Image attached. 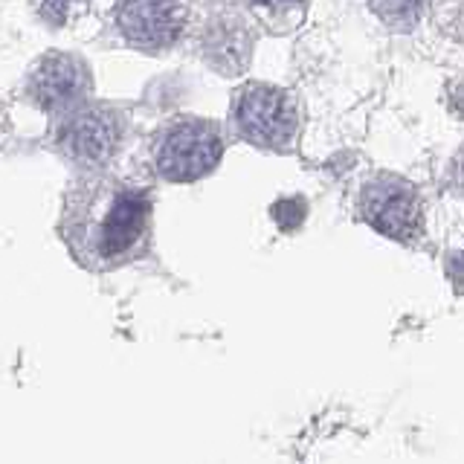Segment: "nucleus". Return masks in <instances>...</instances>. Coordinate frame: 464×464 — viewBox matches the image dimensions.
<instances>
[{"mask_svg":"<svg viewBox=\"0 0 464 464\" xmlns=\"http://www.w3.org/2000/svg\"><path fill=\"white\" fill-rule=\"evenodd\" d=\"M224 140L207 120H178L160 130L154 142V169L171 183H192L221 163Z\"/></svg>","mask_w":464,"mask_h":464,"instance_id":"nucleus-2","label":"nucleus"},{"mask_svg":"<svg viewBox=\"0 0 464 464\" xmlns=\"http://www.w3.org/2000/svg\"><path fill=\"white\" fill-rule=\"evenodd\" d=\"M450 178H453L456 192L464 195V151L453 160V169H450Z\"/></svg>","mask_w":464,"mask_h":464,"instance_id":"nucleus-12","label":"nucleus"},{"mask_svg":"<svg viewBox=\"0 0 464 464\" xmlns=\"http://www.w3.org/2000/svg\"><path fill=\"white\" fill-rule=\"evenodd\" d=\"M113 21L130 47L160 53L183 35L186 6L183 0H120Z\"/></svg>","mask_w":464,"mask_h":464,"instance_id":"nucleus-7","label":"nucleus"},{"mask_svg":"<svg viewBox=\"0 0 464 464\" xmlns=\"http://www.w3.org/2000/svg\"><path fill=\"white\" fill-rule=\"evenodd\" d=\"M26 93L41 111L64 116L84 105L91 93V70L76 55L47 53L29 70Z\"/></svg>","mask_w":464,"mask_h":464,"instance_id":"nucleus-6","label":"nucleus"},{"mask_svg":"<svg viewBox=\"0 0 464 464\" xmlns=\"http://www.w3.org/2000/svg\"><path fill=\"white\" fill-rule=\"evenodd\" d=\"M273 218L282 229H294L304 221V200L302 198H285L273 207Z\"/></svg>","mask_w":464,"mask_h":464,"instance_id":"nucleus-11","label":"nucleus"},{"mask_svg":"<svg viewBox=\"0 0 464 464\" xmlns=\"http://www.w3.org/2000/svg\"><path fill=\"white\" fill-rule=\"evenodd\" d=\"M207 64L224 76H241L253 55V33L238 14H218L200 38Z\"/></svg>","mask_w":464,"mask_h":464,"instance_id":"nucleus-8","label":"nucleus"},{"mask_svg":"<svg viewBox=\"0 0 464 464\" xmlns=\"http://www.w3.org/2000/svg\"><path fill=\"white\" fill-rule=\"evenodd\" d=\"M58 229L84 270H120L149 250L151 198L137 186L93 174L70 186Z\"/></svg>","mask_w":464,"mask_h":464,"instance_id":"nucleus-1","label":"nucleus"},{"mask_svg":"<svg viewBox=\"0 0 464 464\" xmlns=\"http://www.w3.org/2000/svg\"><path fill=\"white\" fill-rule=\"evenodd\" d=\"M360 215L369 227L395 241H415L424 227V212H420L415 188L392 174L366 183L360 195Z\"/></svg>","mask_w":464,"mask_h":464,"instance_id":"nucleus-5","label":"nucleus"},{"mask_svg":"<svg viewBox=\"0 0 464 464\" xmlns=\"http://www.w3.org/2000/svg\"><path fill=\"white\" fill-rule=\"evenodd\" d=\"M232 122L238 137L256 149L282 151L296 134V102L282 87L246 84L232 105Z\"/></svg>","mask_w":464,"mask_h":464,"instance_id":"nucleus-3","label":"nucleus"},{"mask_svg":"<svg viewBox=\"0 0 464 464\" xmlns=\"http://www.w3.org/2000/svg\"><path fill=\"white\" fill-rule=\"evenodd\" d=\"M84 0H35V9L44 24L50 26H64L72 21V14L79 12Z\"/></svg>","mask_w":464,"mask_h":464,"instance_id":"nucleus-10","label":"nucleus"},{"mask_svg":"<svg viewBox=\"0 0 464 464\" xmlns=\"http://www.w3.org/2000/svg\"><path fill=\"white\" fill-rule=\"evenodd\" d=\"M372 12L395 33L412 29L427 9V0H369Z\"/></svg>","mask_w":464,"mask_h":464,"instance_id":"nucleus-9","label":"nucleus"},{"mask_svg":"<svg viewBox=\"0 0 464 464\" xmlns=\"http://www.w3.org/2000/svg\"><path fill=\"white\" fill-rule=\"evenodd\" d=\"M122 140V120L111 108L82 105L64 113L53 130V149L64 154L70 163L96 169L108 163Z\"/></svg>","mask_w":464,"mask_h":464,"instance_id":"nucleus-4","label":"nucleus"},{"mask_svg":"<svg viewBox=\"0 0 464 464\" xmlns=\"http://www.w3.org/2000/svg\"><path fill=\"white\" fill-rule=\"evenodd\" d=\"M253 6L258 9H273V12H279V9H290V6H299L302 0H250Z\"/></svg>","mask_w":464,"mask_h":464,"instance_id":"nucleus-13","label":"nucleus"}]
</instances>
